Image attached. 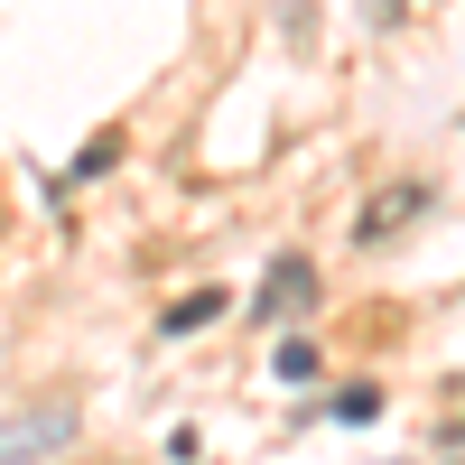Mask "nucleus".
Listing matches in <instances>:
<instances>
[{
  "mask_svg": "<svg viewBox=\"0 0 465 465\" xmlns=\"http://www.w3.org/2000/svg\"><path fill=\"white\" fill-rule=\"evenodd\" d=\"M270 372H280V381H317V344H307V335H280V344H270Z\"/></svg>",
  "mask_w": 465,
  "mask_h": 465,
  "instance_id": "39448f33",
  "label": "nucleus"
},
{
  "mask_svg": "<svg viewBox=\"0 0 465 465\" xmlns=\"http://www.w3.org/2000/svg\"><path fill=\"white\" fill-rule=\"evenodd\" d=\"M401 10H410V0H372V19H401Z\"/></svg>",
  "mask_w": 465,
  "mask_h": 465,
  "instance_id": "6e6552de",
  "label": "nucleus"
},
{
  "mask_svg": "<svg viewBox=\"0 0 465 465\" xmlns=\"http://www.w3.org/2000/svg\"><path fill=\"white\" fill-rule=\"evenodd\" d=\"M56 447H74V401H37L19 419H0V465H37Z\"/></svg>",
  "mask_w": 465,
  "mask_h": 465,
  "instance_id": "f257e3e1",
  "label": "nucleus"
},
{
  "mask_svg": "<svg viewBox=\"0 0 465 465\" xmlns=\"http://www.w3.org/2000/svg\"><path fill=\"white\" fill-rule=\"evenodd\" d=\"M419 214H429V177H401V186H381V196L354 214V232H363V242H391V232L419 223Z\"/></svg>",
  "mask_w": 465,
  "mask_h": 465,
  "instance_id": "7ed1b4c3",
  "label": "nucleus"
},
{
  "mask_svg": "<svg viewBox=\"0 0 465 465\" xmlns=\"http://www.w3.org/2000/svg\"><path fill=\"white\" fill-rule=\"evenodd\" d=\"M307 298H317V270H307L298 252H270V270H261V298H252V326H289Z\"/></svg>",
  "mask_w": 465,
  "mask_h": 465,
  "instance_id": "f03ea898",
  "label": "nucleus"
},
{
  "mask_svg": "<svg viewBox=\"0 0 465 465\" xmlns=\"http://www.w3.org/2000/svg\"><path fill=\"white\" fill-rule=\"evenodd\" d=\"M326 410L344 419V429H372V419H381V391H372V381H344V391H335Z\"/></svg>",
  "mask_w": 465,
  "mask_h": 465,
  "instance_id": "423d86ee",
  "label": "nucleus"
},
{
  "mask_svg": "<svg viewBox=\"0 0 465 465\" xmlns=\"http://www.w3.org/2000/svg\"><path fill=\"white\" fill-rule=\"evenodd\" d=\"M214 317H223V289H186L168 317H159V335H205Z\"/></svg>",
  "mask_w": 465,
  "mask_h": 465,
  "instance_id": "20e7f679",
  "label": "nucleus"
},
{
  "mask_svg": "<svg viewBox=\"0 0 465 465\" xmlns=\"http://www.w3.org/2000/svg\"><path fill=\"white\" fill-rule=\"evenodd\" d=\"M103 168H122V131H103V140H84V159H74L65 177L84 186V177H103Z\"/></svg>",
  "mask_w": 465,
  "mask_h": 465,
  "instance_id": "0eeeda50",
  "label": "nucleus"
}]
</instances>
